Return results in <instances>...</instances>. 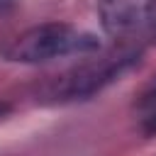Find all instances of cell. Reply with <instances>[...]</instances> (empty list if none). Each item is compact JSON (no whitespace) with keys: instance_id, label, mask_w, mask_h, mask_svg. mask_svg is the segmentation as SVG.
Wrapping results in <instances>:
<instances>
[{"instance_id":"obj_1","label":"cell","mask_w":156,"mask_h":156,"mask_svg":"<svg viewBox=\"0 0 156 156\" xmlns=\"http://www.w3.org/2000/svg\"><path fill=\"white\" fill-rule=\"evenodd\" d=\"M100 49V39L66 22H44L17 34L5 49L7 61L46 63L63 56H88Z\"/></svg>"},{"instance_id":"obj_2","label":"cell","mask_w":156,"mask_h":156,"mask_svg":"<svg viewBox=\"0 0 156 156\" xmlns=\"http://www.w3.org/2000/svg\"><path fill=\"white\" fill-rule=\"evenodd\" d=\"M139 56H141L139 51H119V54L83 61V63L73 66L71 71L56 76L44 88V95L51 102L88 100L95 93L105 90L110 83L119 80V76H124L129 68H134L139 63Z\"/></svg>"},{"instance_id":"obj_3","label":"cell","mask_w":156,"mask_h":156,"mask_svg":"<svg viewBox=\"0 0 156 156\" xmlns=\"http://www.w3.org/2000/svg\"><path fill=\"white\" fill-rule=\"evenodd\" d=\"M102 29L115 39L156 34V0H98Z\"/></svg>"},{"instance_id":"obj_4","label":"cell","mask_w":156,"mask_h":156,"mask_svg":"<svg viewBox=\"0 0 156 156\" xmlns=\"http://www.w3.org/2000/svg\"><path fill=\"white\" fill-rule=\"evenodd\" d=\"M136 107L141 110V115H149V112H156V80H151L146 85V90L139 95V102Z\"/></svg>"},{"instance_id":"obj_5","label":"cell","mask_w":156,"mask_h":156,"mask_svg":"<svg viewBox=\"0 0 156 156\" xmlns=\"http://www.w3.org/2000/svg\"><path fill=\"white\" fill-rule=\"evenodd\" d=\"M10 2H15V0H0V7H2V5H10Z\"/></svg>"}]
</instances>
